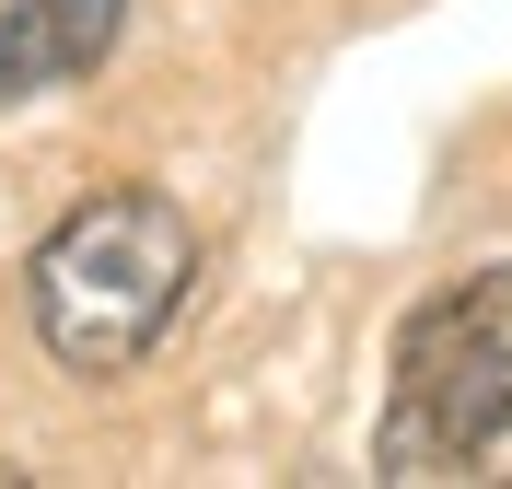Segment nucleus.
Wrapping results in <instances>:
<instances>
[{
    "mask_svg": "<svg viewBox=\"0 0 512 489\" xmlns=\"http://www.w3.org/2000/svg\"><path fill=\"white\" fill-rule=\"evenodd\" d=\"M187 280H198V222L187 210L163 187H94L24 257V315H35L59 373L117 385V373H140L163 350V326L187 315Z\"/></svg>",
    "mask_w": 512,
    "mask_h": 489,
    "instance_id": "f257e3e1",
    "label": "nucleus"
},
{
    "mask_svg": "<svg viewBox=\"0 0 512 489\" xmlns=\"http://www.w3.org/2000/svg\"><path fill=\"white\" fill-rule=\"evenodd\" d=\"M512 455V268H466L396 326L384 361V478H489Z\"/></svg>",
    "mask_w": 512,
    "mask_h": 489,
    "instance_id": "f03ea898",
    "label": "nucleus"
},
{
    "mask_svg": "<svg viewBox=\"0 0 512 489\" xmlns=\"http://www.w3.org/2000/svg\"><path fill=\"white\" fill-rule=\"evenodd\" d=\"M117 35H128V0H12L0 12V117L59 82H94Z\"/></svg>",
    "mask_w": 512,
    "mask_h": 489,
    "instance_id": "7ed1b4c3",
    "label": "nucleus"
}]
</instances>
